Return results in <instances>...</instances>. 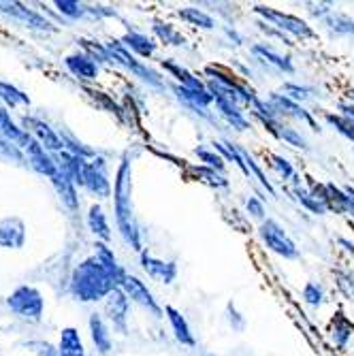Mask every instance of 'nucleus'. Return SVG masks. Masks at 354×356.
<instances>
[{"instance_id":"nucleus-18","label":"nucleus","mask_w":354,"mask_h":356,"mask_svg":"<svg viewBox=\"0 0 354 356\" xmlns=\"http://www.w3.org/2000/svg\"><path fill=\"white\" fill-rule=\"evenodd\" d=\"M88 327H90V337H92V343H94L96 352H99L101 356H107L113 350V337H111V327H109V322L105 320V316L99 314V312L90 314Z\"/></svg>"},{"instance_id":"nucleus-10","label":"nucleus","mask_w":354,"mask_h":356,"mask_svg":"<svg viewBox=\"0 0 354 356\" xmlns=\"http://www.w3.org/2000/svg\"><path fill=\"white\" fill-rule=\"evenodd\" d=\"M131 301L122 293V288H115L113 293L103 301V316L109 322V327L120 335H128V320H131Z\"/></svg>"},{"instance_id":"nucleus-1","label":"nucleus","mask_w":354,"mask_h":356,"mask_svg":"<svg viewBox=\"0 0 354 356\" xmlns=\"http://www.w3.org/2000/svg\"><path fill=\"white\" fill-rule=\"evenodd\" d=\"M113 216L122 241L135 250L143 252V229L135 216L133 207V156L126 154L115 171L113 179Z\"/></svg>"},{"instance_id":"nucleus-28","label":"nucleus","mask_w":354,"mask_h":356,"mask_svg":"<svg viewBox=\"0 0 354 356\" xmlns=\"http://www.w3.org/2000/svg\"><path fill=\"white\" fill-rule=\"evenodd\" d=\"M0 11H5L7 15H11L13 19H22L26 26H30V28H39V30H54L51 28V24L45 19V17H41L39 13H35V11H30V9H24L22 5H17V3H0Z\"/></svg>"},{"instance_id":"nucleus-47","label":"nucleus","mask_w":354,"mask_h":356,"mask_svg":"<svg viewBox=\"0 0 354 356\" xmlns=\"http://www.w3.org/2000/svg\"><path fill=\"white\" fill-rule=\"evenodd\" d=\"M222 32H224V37H227L235 47H241L243 43H246V39H243V35H241V32L235 28V26H222Z\"/></svg>"},{"instance_id":"nucleus-45","label":"nucleus","mask_w":354,"mask_h":356,"mask_svg":"<svg viewBox=\"0 0 354 356\" xmlns=\"http://www.w3.org/2000/svg\"><path fill=\"white\" fill-rule=\"evenodd\" d=\"M335 284L339 288V293L348 301H354V273H350V271H335Z\"/></svg>"},{"instance_id":"nucleus-48","label":"nucleus","mask_w":354,"mask_h":356,"mask_svg":"<svg viewBox=\"0 0 354 356\" xmlns=\"http://www.w3.org/2000/svg\"><path fill=\"white\" fill-rule=\"evenodd\" d=\"M337 113L344 115V118L354 126V105H352V103H348V101L341 99V101L337 103Z\"/></svg>"},{"instance_id":"nucleus-31","label":"nucleus","mask_w":354,"mask_h":356,"mask_svg":"<svg viewBox=\"0 0 354 356\" xmlns=\"http://www.w3.org/2000/svg\"><path fill=\"white\" fill-rule=\"evenodd\" d=\"M24 224L17 218H5L0 222V245L3 248H22L24 245Z\"/></svg>"},{"instance_id":"nucleus-23","label":"nucleus","mask_w":354,"mask_h":356,"mask_svg":"<svg viewBox=\"0 0 354 356\" xmlns=\"http://www.w3.org/2000/svg\"><path fill=\"white\" fill-rule=\"evenodd\" d=\"M86 222H88L90 233L96 237V241H103V243H109L111 241V226H109L107 213L101 207V203H92L90 205Z\"/></svg>"},{"instance_id":"nucleus-8","label":"nucleus","mask_w":354,"mask_h":356,"mask_svg":"<svg viewBox=\"0 0 354 356\" xmlns=\"http://www.w3.org/2000/svg\"><path fill=\"white\" fill-rule=\"evenodd\" d=\"M250 54L254 56L256 62L265 64V67H271L275 73L282 75H295L297 67H295V60L291 54H286L284 49L273 47L267 41H259V43H252L250 45Z\"/></svg>"},{"instance_id":"nucleus-11","label":"nucleus","mask_w":354,"mask_h":356,"mask_svg":"<svg viewBox=\"0 0 354 356\" xmlns=\"http://www.w3.org/2000/svg\"><path fill=\"white\" fill-rule=\"evenodd\" d=\"M139 265L143 269V273L158 282V284H163V286H171L175 284L177 275H179V265L177 261H167V258H158L154 256L152 252L143 250L139 254Z\"/></svg>"},{"instance_id":"nucleus-19","label":"nucleus","mask_w":354,"mask_h":356,"mask_svg":"<svg viewBox=\"0 0 354 356\" xmlns=\"http://www.w3.org/2000/svg\"><path fill=\"white\" fill-rule=\"evenodd\" d=\"M165 318L171 327V333L175 337V341L184 348H197V337L192 333V327L188 318L173 305H165Z\"/></svg>"},{"instance_id":"nucleus-2","label":"nucleus","mask_w":354,"mask_h":356,"mask_svg":"<svg viewBox=\"0 0 354 356\" xmlns=\"http://www.w3.org/2000/svg\"><path fill=\"white\" fill-rule=\"evenodd\" d=\"M115 288H120L113 273L96 258L94 254L73 269L69 290L71 295L81 303H99L105 301Z\"/></svg>"},{"instance_id":"nucleus-13","label":"nucleus","mask_w":354,"mask_h":356,"mask_svg":"<svg viewBox=\"0 0 354 356\" xmlns=\"http://www.w3.org/2000/svg\"><path fill=\"white\" fill-rule=\"evenodd\" d=\"M214 107L216 115L235 133H248L252 128V120L246 115V109L239 103H233L229 99H214Z\"/></svg>"},{"instance_id":"nucleus-15","label":"nucleus","mask_w":354,"mask_h":356,"mask_svg":"<svg viewBox=\"0 0 354 356\" xmlns=\"http://www.w3.org/2000/svg\"><path fill=\"white\" fill-rule=\"evenodd\" d=\"M120 41L124 43V47L128 51H131L133 56H137L139 60H152L158 54V47H160V43L152 35L141 32V30H133V28L126 30Z\"/></svg>"},{"instance_id":"nucleus-40","label":"nucleus","mask_w":354,"mask_h":356,"mask_svg":"<svg viewBox=\"0 0 354 356\" xmlns=\"http://www.w3.org/2000/svg\"><path fill=\"white\" fill-rule=\"evenodd\" d=\"M224 318H227V325L233 333H243L248 329V318L243 316V312L237 307L235 301L227 303V307H224Z\"/></svg>"},{"instance_id":"nucleus-42","label":"nucleus","mask_w":354,"mask_h":356,"mask_svg":"<svg viewBox=\"0 0 354 356\" xmlns=\"http://www.w3.org/2000/svg\"><path fill=\"white\" fill-rule=\"evenodd\" d=\"M0 99H3L7 105H11V107H17V105H30V99L24 94V92H19L17 88H13V86H9V83H3L0 81Z\"/></svg>"},{"instance_id":"nucleus-4","label":"nucleus","mask_w":354,"mask_h":356,"mask_svg":"<svg viewBox=\"0 0 354 356\" xmlns=\"http://www.w3.org/2000/svg\"><path fill=\"white\" fill-rule=\"evenodd\" d=\"M252 13L256 15V19H263L271 26H275L277 30H282L284 35H288L293 41H316L318 39V32L314 30V26L293 13H286L282 9L269 7V5H254Z\"/></svg>"},{"instance_id":"nucleus-5","label":"nucleus","mask_w":354,"mask_h":356,"mask_svg":"<svg viewBox=\"0 0 354 356\" xmlns=\"http://www.w3.org/2000/svg\"><path fill=\"white\" fill-rule=\"evenodd\" d=\"M259 239L261 243L275 256L284 258V261H297L301 256V250L297 245V241L291 237V233L286 231V226L275 220V218H267L259 224Z\"/></svg>"},{"instance_id":"nucleus-20","label":"nucleus","mask_w":354,"mask_h":356,"mask_svg":"<svg viewBox=\"0 0 354 356\" xmlns=\"http://www.w3.org/2000/svg\"><path fill=\"white\" fill-rule=\"evenodd\" d=\"M26 152V156H28V163H30V167L35 169L37 173H41V175H47L49 179L58 173V165H56V158L35 139L32 137L30 139V143H28V147L24 149Z\"/></svg>"},{"instance_id":"nucleus-21","label":"nucleus","mask_w":354,"mask_h":356,"mask_svg":"<svg viewBox=\"0 0 354 356\" xmlns=\"http://www.w3.org/2000/svg\"><path fill=\"white\" fill-rule=\"evenodd\" d=\"M64 67H67L81 81H94L96 77H99V71H101V64L94 62L88 54H81V51L64 58Z\"/></svg>"},{"instance_id":"nucleus-25","label":"nucleus","mask_w":354,"mask_h":356,"mask_svg":"<svg viewBox=\"0 0 354 356\" xmlns=\"http://www.w3.org/2000/svg\"><path fill=\"white\" fill-rule=\"evenodd\" d=\"M329 37L333 39H352L354 41V17L341 13V11H333L331 15H327L323 22H320Z\"/></svg>"},{"instance_id":"nucleus-35","label":"nucleus","mask_w":354,"mask_h":356,"mask_svg":"<svg viewBox=\"0 0 354 356\" xmlns=\"http://www.w3.org/2000/svg\"><path fill=\"white\" fill-rule=\"evenodd\" d=\"M301 301L312 309H323L329 301L325 286L320 282H305L301 288Z\"/></svg>"},{"instance_id":"nucleus-26","label":"nucleus","mask_w":354,"mask_h":356,"mask_svg":"<svg viewBox=\"0 0 354 356\" xmlns=\"http://www.w3.org/2000/svg\"><path fill=\"white\" fill-rule=\"evenodd\" d=\"M273 137L280 139V141H284L286 145L299 149V152H309L312 149V143H309L307 135L303 131H299V128H295L291 122H284L282 120L277 124V128H275V135Z\"/></svg>"},{"instance_id":"nucleus-30","label":"nucleus","mask_w":354,"mask_h":356,"mask_svg":"<svg viewBox=\"0 0 354 356\" xmlns=\"http://www.w3.org/2000/svg\"><path fill=\"white\" fill-rule=\"evenodd\" d=\"M0 137H3L7 143L17 145V147H24V149L28 147V143L32 139L30 133H26L24 128H17L13 124V120L9 118V113L5 109H0Z\"/></svg>"},{"instance_id":"nucleus-34","label":"nucleus","mask_w":354,"mask_h":356,"mask_svg":"<svg viewBox=\"0 0 354 356\" xmlns=\"http://www.w3.org/2000/svg\"><path fill=\"white\" fill-rule=\"evenodd\" d=\"M280 92L284 96H288L291 101L299 103V105H305V103L314 101L316 94H318V90L314 86H307V83H301V81H284Z\"/></svg>"},{"instance_id":"nucleus-50","label":"nucleus","mask_w":354,"mask_h":356,"mask_svg":"<svg viewBox=\"0 0 354 356\" xmlns=\"http://www.w3.org/2000/svg\"><path fill=\"white\" fill-rule=\"evenodd\" d=\"M337 245H341V250L348 254V256H354V241L346 239V237H337Z\"/></svg>"},{"instance_id":"nucleus-41","label":"nucleus","mask_w":354,"mask_h":356,"mask_svg":"<svg viewBox=\"0 0 354 356\" xmlns=\"http://www.w3.org/2000/svg\"><path fill=\"white\" fill-rule=\"evenodd\" d=\"M256 28H259L263 35L267 37V43L269 41H277L280 45H284V47H295V41L288 37V35H284L282 30H277L275 26H271V24H267V22H263V19H256Z\"/></svg>"},{"instance_id":"nucleus-14","label":"nucleus","mask_w":354,"mask_h":356,"mask_svg":"<svg viewBox=\"0 0 354 356\" xmlns=\"http://www.w3.org/2000/svg\"><path fill=\"white\" fill-rule=\"evenodd\" d=\"M160 69H163L173 79V83H177L182 88H188V90H207L205 79L199 73H195V71H190L188 67H184V64L177 62L175 58H163V60H160Z\"/></svg>"},{"instance_id":"nucleus-39","label":"nucleus","mask_w":354,"mask_h":356,"mask_svg":"<svg viewBox=\"0 0 354 356\" xmlns=\"http://www.w3.org/2000/svg\"><path fill=\"white\" fill-rule=\"evenodd\" d=\"M323 120H325V124L329 128H333L337 135H341L344 139H348L350 143H354V126L344 115H339L337 111H325L323 113Z\"/></svg>"},{"instance_id":"nucleus-36","label":"nucleus","mask_w":354,"mask_h":356,"mask_svg":"<svg viewBox=\"0 0 354 356\" xmlns=\"http://www.w3.org/2000/svg\"><path fill=\"white\" fill-rule=\"evenodd\" d=\"M267 163H269V167L273 169V173H275L284 184H286V181H295V177L299 175L297 169H295V165L291 163V158H286V156H282V154L269 152V154H267Z\"/></svg>"},{"instance_id":"nucleus-24","label":"nucleus","mask_w":354,"mask_h":356,"mask_svg":"<svg viewBox=\"0 0 354 356\" xmlns=\"http://www.w3.org/2000/svg\"><path fill=\"white\" fill-rule=\"evenodd\" d=\"M175 15H177L184 24H188V26H192V28H197V30L211 32V30H216V28H218V19H216L211 13H207L205 9L195 7V5L177 9V11H175Z\"/></svg>"},{"instance_id":"nucleus-22","label":"nucleus","mask_w":354,"mask_h":356,"mask_svg":"<svg viewBox=\"0 0 354 356\" xmlns=\"http://www.w3.org/2000/svg\"><path fill=\"white\" fill-rule=\"evenodd\" d=\"M152 35L160 45H165V47H184L188 43L184 32L177 30L171 22H165V19H154L152 22Z\"/></svg>"},{"instance_id":"nucleus-32","label":"nucleus","mask_w":354,"mask_h":356,"mask_svg":"<svg viewBox=\"0 0 354 356\" xmlns=\"http://www.w3.org/2000/svg\"><path fill=\"white\" fill-rule=\"evenodd\" d=\"M58 352H60V356H88L86 354L83 339H81V335H79V331L75 327L62 329L60 343H58Z\"/></svg>"},{"instance_id":"nucleus-12","label":"nucleus","mask_w":354,"mask_h":356,"mask_svg":"<svg viewBox=\"0 0 354 356\" xmlns=\"http://www.w3.org/2000/svg\"><path fill=\"white\" fill-rule=\"evenodd\" d=\"M9 307L22 316V318H30V320H41L43 316V297L37 288L32 286H19L15 293L9 297Z\"/></svg>"},{"instance_id":"nucleus-29","label":"nucleus","mask_w":354,"mask_h":356,"mask_svg":"<svg viewBox=\"0 0 354 356\" xmlns=\"http://www.w3.org/2000/svg\"><path fill=\"white\" fill-rule=\"evenodd\" d=\"M237 149H239V154L243 156V163H246V167H248V171H250V177L259 181V186H261L263 190H267L269 197H275L277 192H275L271 179L267 177V173L263 171V165L259 163V160H256V156H254L248 147H243L241 143H237Z\"/></svg>"},{"instance_id":"nucleus-9","label":"nucleus","mask_w":354,"mask_h":356,"mask_svg":"<svg viewBox=\"0 0 354 356\" xmlns=\"http://www.w3.org/2000/svg\"><path fill=\"white\" fill-rule=\"evenodd\" d=\"M83 190H88L96 199H109L113 194V184L109 179V165L103 156H96L88 163L86 177H83Z\"/></svg>"},{"instance_id":"nucleus-27","label":"nucleus","mask_w":354,"mask_h":356,"mask_svg":"<svg viewBox=\"0 0 354 356\" xmlns=\"http://www.w3.org/2000/svg\"><path fill=\"white\" fill-rule=\"evenodd\" d=\"M51 184H54V188L58 192V197L62 199V203L67 205L71 211H77L79 209V192H77L75 181L58 169V173L51 177Z\"/></svg>"},{"instance_id":"nucleus-7","label":"nucleus","mask_w":354,"mask_h":356,"mask_svg":"<svg viewBox=\"0 0 354 356\" xmlns=\"http://www.w3.org/2000/svg\"><path fill=\"white\" fill-rule=\"evenodd\" d=\"M267 101L271 103V107L275 109V113L284 120V122H288V120H293V122H299V124H303V126H307L309 131H314V133H320L323 131V126H320V122L316 120V111H309L305 105H299V103H295V101H291L288 96H284L282 92H269L267 94Z\"/></svg>"},{"instance_id":"nucleus-43","label":"nucleus","mask_w":354,"mask_h":356,"mask_svg":"<svg viewBox=\"0 0 354 356\" xmlns=\"http://www.w3.org/2000/svg\"><path fill=\"white\" fill-rule=\"evenodd\" d=\"M56 7L62 15H67L69 19L88 17V5H81V3H77V0H58Z\"/></svg>"},{"instance_id":"nucleus-38","label":"nucleus","mask_w":354,"mask_h":356,"mask_svg":"<svg viewBox=\"0 0 354 356\" xmlns=\"http://www.w3.org/2000/svg\"><path fill=\"white\" fill-rule=\"evenodd\" d=\"M190 171L195 173L203 184H207V186H211V188H216V190H224V188H229V186H231V181L227 179V175L220 173V171H214V169H207V167H203V165H192Z\"/></svg>"},{"instance_id":"nucleus-16","label":"nucleus","mask_w":354,"mask_h":356,"mask_svg":"<svg viewBox=\"0 0 354 356\" xmlns=\"http://www.w3.org/2000/svg\"><path fill=\"white\" fill-rule=\"evenodd\" d=\"M329 341L335 350L346 352L352 337H354V322L350 320V316H346L344 309H337L331 320H329V329H327Z\"/></svg>"},{"instance_id":"nucleus-49","label":"nucleus","mask_w":354,"mask_h":356,"mask_svg":"<svg viewBox=\"0 0 354 356\" xmlns=\"http://www.w3.org/2000/svg\"><path fill=\"white\" fill-rule=\"evenodd\" d=\"M344 190L348 194V211L346 213L354 218V186H344Z\"/></svg>"},{"instance_id":"nucleus-6","label":"nucleus","mask_w":354,"mask_h":356,"mask_svg":"<svg viewBox=\"0 0 354 356\" xmlns=\"http://www.w3.org/2000/svg\"><path fill=\"white\" fill-rule=\"evenodd\" d=\"M120 288H122V293L128 297V301H131L133 305H137V307H141L150 318H154V320H163L165 318V307L160 305V301L152 293V288L147 286V282H143L139 275L126 273Z\"/></svg>"},{"instance_id":"nucleus-46","label":"nucleus","mask_w":354,"mask_h":356,"mask_svg":"<svg viewBox=\"0 0 354 356\" xmlns=\"http://www.w3.org/2000/svg\"><path fill=\"white\" fill-rule=\"evenodd\" d=\"M305 7H307V13L318 22H323L327 15H331L335 11L331 3H307Z\"/></svg>"},{"instance_id":"nucleus-44","label":"nucleus","mask_w":354,"mask_h":356,"mask_svg":"<svg viewBox=\"0 0 354 356\" xmlns=\"http://www.w3.org/2000/svg\"><path fill=\"white\" fill-rule=\"evenodd\" d=\"M243 207H246L248 218L259 220V222L267 220V207H265V201H263L261 197H256V194H252V197H248V199H246Z\"/></svg>"},{"instance_id":"nucleus-37","label":"nucleus","mask_w":354,"mask_h":356,"mask_svg":"<svg viewBox=\"0 0 354 356\" xmlns=\"http://www.w3.org/2000/svg\"><path fill=\"white\" fill-rule=\"evenodd\" d=\"M195 156L199 158V165H203L207 169H214V171H220V173L227 171V160H224L211 145H197Z\"/></svg>"},{"instance_id":"nucleus-51","label":"nucleus","mask_w":354,"mask_h":356,"mask_svg":"<svg viewBox=\"0 0 354 356\" xmlns=\"http://www.w3.org/2000/svg\"><path fill=\"white\" fill-rule=\"evenodd\" d=\"M344 101H348V103L354 105V88H348V90L344 92Z\"/></svg>"},{"instance_id":"nucleus-17","label":"nucleus","mask_w":354,"mask_h":356,"mask_svg":"<svg viewBox=\"0 0 354 356\" xmlns=\"http://www.w3.org/2000/svg\"><path fill=\"white\" fill-rule=\"evenodd\" d=\"M24 126H26V133L35 137L47 152H54V154L64 152V141H62L60 133H56L45 122H41L37 118H24Z\"/></svg>"},{"instance_id":"nucleus-33","label":"nucleus","mask_w":354,"mask_h":356,"mask_svg":"<svg viewBox=\"0 0 354 356\" xmlns=\"http://www.w3.org/2000/svg\"><path fill=\"white\" fill-rule=\"evenodd\" d=\"M291 197H293L305 211H309V213H314V216H327V213H329V207H327L325 203H320L305 184L293 186V188H291Z\"/></svg>"},{"instance_id":"nucleus-3","label":"nucleus","mask_w":354,"mask_h":356,"mask_svg":"<svg viewBox=\"0 0 354 356\" xmlns=\"http://www.w3.org/2000/svg\"><path fill=\"white\" fill-rule=\"evenodd\" d=\"M105 45H107V49H109V54H111V58H113V64H115V67L128 71L133 77H137L141 83H145L150 90H156V92L167 90V79H165V75L160 73L158 69L150 67L147 62H143V60H139L137 56H133L131 51H128V49L124 47V43H122L120 39H111V41H107Z\"/></svg>"}]
</instances>
